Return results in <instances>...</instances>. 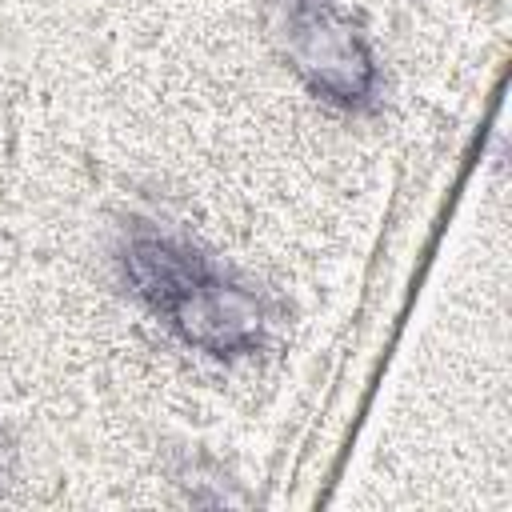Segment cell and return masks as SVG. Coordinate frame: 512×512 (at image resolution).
Returning <instances> with one entry per match:
<instances>
[{
	"label": "cell",
	"mask_w": 512,
	"mask_h": 512,
	"mask_svg": "<svg viewBox=\"0 0 512 512\" xmlns=\"http://www.w3.org/2000/svg\"><path fill=\"white\" fill-rule=\"evenodd\" d=\"M120 272L192 348L208 356H244L260 348L268 328L264 300L184 236L136 220L120 244Z\"/></svg>",
	"instance_id": "1"
},
{
	"label": "cell",
	"mask_w": 512,
	"mask_h": 512,
	"mask_svg": "<svg viewBox=\"0 0 512 512\" xmlns=\"http://www.w3.org/2000/svg\"><path fill=\"white\" fill-rule=\"evenodd\" d=\"M268 32L292 72L336 108H372L380 68L336 0H268Z\"/></svg>",
	"instance_id": "2"
},
{
	"label": "cell",
	"mask_w": 512,
	"mask_h": 512,
	"mask_svg": "<svg viewBox=\"0 0 512 512\" xmlns=\"http://www.w3.org/2000/svg\"><path fill=\"white\" fill-rule=\"evenodd\" d=\"M12 468H16V448H12V436L0 428V484H8Z\"/></svg>",
	"instance_id": "3"
}]
</instances>
